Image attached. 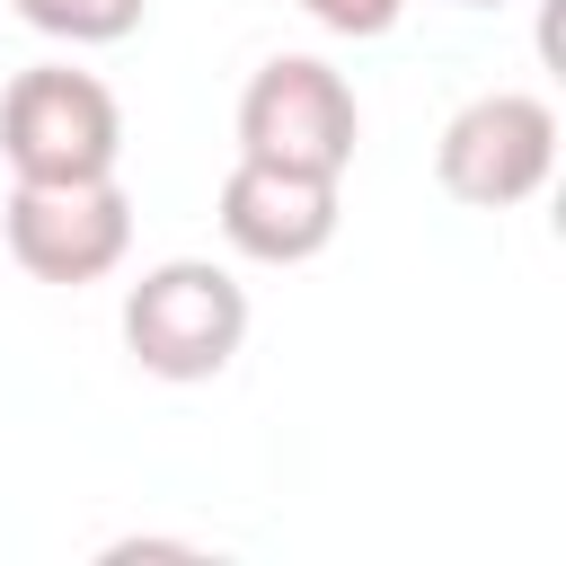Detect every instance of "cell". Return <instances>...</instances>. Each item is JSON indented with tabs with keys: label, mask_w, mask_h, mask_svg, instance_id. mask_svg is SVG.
Here are the masks:
<instances>
[{
	"label": "cell",
	"mask_w": 566,
	"mask_h": 566,
	"mask_svg": "<svg viewBox=\"0 0 566 566\" xmlns=\"http://www.w3.org/2000/svg\"><path fill=\"white\" fill-rule=\"evenodd\" d=\"M336 203H345V177H301V168L230 159V177L212 195V221H221L230 256H248V265H310V256H327V239L345 221Z\"/></svg>",
	"instance_id": "6"
},
{
	"label": "cell",
	"mask_w": 566,
	"mask_h": 566,
	"mask_svg": "<svg viewBox=\"0 0 566 566\" xmlns=\"http://www.w3.org/2000/svg\"><path fill=\"white\" fill-rule=\"evenodd\" d=\"M0 159L18 186H80L115 177L124 159V106L80 62H27L0 88Z\"/></svg>",
	"instance_id": "2"
},
{
	"label": "cell",
	"mask_w": 566,
	"mask_h": 566,
	"mask_svg": "<svg viewBox=\"0 0 566 566\" xmlns=\"http://www.w3.org/2000/svg\"><path fill=\"white\" fill-rule=\"evenodd\" d=\"M548 177H557V106L539 88H486L433 142V186L469 212H513Z\"/></svg>",
	"instance_id": "4"
},
{
	"label": "cell",
	"mask_w": 566,
	"mask_h": 566,
	"mask_svg": "<svg viewBox=\"0 0 566 566\" xmlns=\"http://www.w3.org/2000/svg\"><path fill=\"white\" fill-rule=\"evenodd\" d=\"M310 27H327V35H354V44H371V35H389L398 18H407V0H292Z\"/></svg>",
	"instance_id": "8"
},
{
	"label": "cell",
	"mask_w": 566,
	"mask_h": 566,
	"mask_svg": "<svg viewBox=\"0 0 566 566\" xmlns=\"http://www.w3.org/2000/svg\"><path fill=\"white\" fill-rule=\"evenodd\" d=\"M0 239H9V265L35 274V283H106L124 256H133V195L115 177H80V186H9V212H0Z\"/></svg>",
	"instance_id": "5"
},
{
	"label": "cell",
	"mask_w": 566,
	"mask_h": 566,
	"mask_svg": "<svg viewBox=\"0 0 566 566\" xmlns=\"http://www.w3.org/2000/svg\"><path fill=\"white\" fill-rule=\"evenodd\" d=\"M460 9H504V0H460Z\"/></svg>",
	"instance_id": "9"
},
{
	"label": "cell",
	"mask_w": 566,
	"mask_h": 566,
	"mask_svg": "<svg viewBox=\"0 0 566 566\" xmlns=\"http://www.w3.org/2000/svg\"><path fill=\"white\" fill-rule=\"evenodd\" d=\"M248 345V283L212 256H159L124 292V354L150 380H221Z\"/></svg>",
	"instance_id": "1"
},
{
	"label": "cell",
	"mask_w": 566,
	"mask_h": 566,
	"mask_svg": "<svg viewBox=\"0 0 566 566\" xmlns=\"http://www.w3.org/2000/svg\"><path fill=\"white\" fill-rule=\"evenodd\" d=\"M9 9L53 44H124L150 18V0H9Z\"/></svg>",
	"instance_id": "7"
},
{
	"label": "cell",
	"mask_w": 566,
	"mask_h": 566,
	"mask_svg": "<svg viewBox=\"0 0 566 566\" xmlns=\"http://www.w3.org/2000/svg\"><path fill=\"white\" fill-rule=\"evenodd\" d=\"M363 142V106L336 62L318 53H274L239 88V159L301 168V177H345Z\"/></svg>",
	"instance_id": "3"
}]
</instances>
